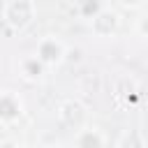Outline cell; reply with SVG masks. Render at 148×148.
I'll list each match as a JSON object with an SVG mask.
<instances>
[{
  "instance_id": "obj_1",
  "label": "cell",
  "mask_w": 148,
  "mask_h": 148,
  "mask_svg": "<svg viewBox=\"0 0 148 148\" xmlns=\"http://www.w3.org/2000/svg\"><path fill=\"white\" fill-rule=\"evenodd\" d=\"M35 18H37L35 0H7L2 5V23L14 32L28 30L35 23Z\"/></svg>"
},
{
  "instance_id": "obj_2",
  "label": "cell",
  "mask_w": 148,
  "mask_h": 148,
  "mask_svg": "<svg viewBox=\"0 0 148 148\" xmlns=\"http://www.w3.org/2000/svg\"><path fill=\"white\" fill-rule=\"evenodd\" d=\"M88 116H90V109L83 99L79 97H67L58 104L56 109V118L58 123L65 127V130H72V134L76 130H81L83 125H88Z\"/></svg>"
},
{
  "instance_id": "obj_3",
  "label": "cell",
  "mask_w": 148,
  "mask_h": 148,
  "mask_svg": "<svg viewBox=\"0 0 148 148\" xmlns=\"http://www.w3.org/2000/svg\"><path fill=\"white\" fill-rule=\"evenodd\" d=\"M32 53L46 65V69H53V67H60L65 62V58H67V44L58 35H44V37L37 39Z\"/></svg>"
},
{
  "instance_id": "obj_4",
  "label": "cell",
  "mask_w": 148,
  "mask_h": 148,
  "mask_svg": "<svg viewBox=\"0 0 148 148\" xmlns=\"http://www.w3.org/2000/svg\"><path fill=\"white\" fill-rule=\"evenodd\" d=\"M88 25H90V32H92L97 39H109V37H113V35L118 32V28H120V16H118L116 9L102 7V9L88 21Z\"/></svg>"
},
{
  "instance_id": "obj_5",
  "label": "cell",
  "mask_w": 148,
  "mask_h": 148,
  "mask_svg": "<svg viewBox=\"0 0 148 148\" xmlns=\"http://www.w3.org/2000/svg\"><path fill=\"white\" fill-rule=\"evenodd\" d=\"M25 102L16 90H0V125H14L23 118Z\"/></svg>"
},
{
  "instance_id": "obj_6",
  "label": "cell",
  "mask_w": 148,
  "mask_h": 148,
  "mask_svg": "<svg viewBox=\"0 0 148 148\" xmlns=\"http://www.w3.org/2000/svg\"><path fill=\"white\" fill-rule=\"evenodd\" d=\"M16 72H18V76H21L23 81H28V83H42V81L46 79V74H49L46 65H44L35 53L21 56V58L16 60Z\"/></svg>"
},
{
  "instance_id": "obj_7",
  "label": "cell",
  "mask_w": 148,
  "mask_h": 148,
  "mask_svg": "<svg viewBox=\"0 0 148 148\" xmlns=\"http://www.w3.org/2000/svg\"><path fill=\"white\" fill-rule=\"evenodd\" d=\"M72 148H106V134L97 127V125H83L81 130H76L72 134Z\"/></svg>"
},
{
  "instance_id": "obj_8",
  "label": "cell",
  "mask_w": 148,
  "mask_h": 148,
  "mask_svg": "<svg viewBox=\"0 0 148 148\" xmlns=\"http://www.w3.org/2000/svg\"><path fill=\"white\" fill-rule=\"evenodd\" d=\"M116 148H146V139H143L141 130L130 127V130L120 132V136L116 141Z\"/></svg>"
},
{
  "instance_id": "obj_9",
  "label": "cell",
  "mask_w": 148,
  "mask_h": 148,
  "mask_svg": "<svg viewBox=\"0 0 148 148\" xmlns=\"http://www.w3.org/2000/svg\"><path fill=\"white\" fill-rule=\"evenodd\" d=\"M102 7H106L102 0H81V2H79V16L86 18V21H90Z\"/></svg>"
},
{
  "instance_id": "obj_10",
  "label": "cell",
  "mask_w": 148,
  "mask_h": 148,
  "mask_svg": "<svg viewBox=\"0 0 148 148\" xmlns=\"http://www.w3.org/2000/svg\"><path fill=\"white\" fill-rule=\"evenodd\" d=\"M134 32H136L139 37L148 39V14H143V16L136 18V23H134Z\"/></svg>"
},
{
  "instance_id": "obj_11",
  "label": "cell",
  "mask_w": 148,
  "mask_h": 148,
  "mask_svg": "<svg viewBox=\"0 0 148 148\" xmlns=\"http://www.w3.org/2000/svg\"><path fill=\"white\" fill-rule=\"evenodd\" d=\"M123 7H127V9H136V7H141L143 5V0H118Z\"/></svg>"
},
{
  "instance_id": "obj_12",
  "label": "cell",
  "mask_w": 148,
  "mask_h": 148,
  "mask_svg": "<svg viewBox=\"0 0 148 148\" xmlns=\"http://www.w3.org/2000/svg\"><path fill=\"white\" fill-rule=\"evenodd\" d=\"M0 148H21V146H16L14 141H5V143H0Z\"/></svg>"
},
{
  "instance_id": "obj_13",
  "label": "cell",
  "mask_w": 148,
  "mask_h": 148,
  "mask_svg": "<svg viewBox=\"0 0 148 148\" xmlns=\"http://www.w3.org/2000/svg\"><path fill=\"white\" fill-rule=\"evenodd\" d=\"M49 148H72V146H67V143H53V146H49Z\"/></svg>"
},
{
  "instance_id": "obj_14",
  "label": "cell",
  "mask_w": 148,
  "mask_h": 148,
  "mask_svg": "<svg viewBox=\"0 0 148 148\" xmlns=\"http://www.w3.org/2000/svg\"><path fill=\"white\" fill-rule=\"evenodd\" d=\"M21 148H35V146H21Z\"/></svg>"
},
{
  "instance_id": "obj_15",
  "label": "cell",
  "mask_w": 148,
  "mask_h": 148,
  "mask_svg": "<svg viewBox=\"0 0 148 148\" xmlns=\"http://www.w3.org/2000/svg\"><path fill=\"white\" fill-rule=\"evenodd\" d=\"M143 2H148V0H143Z\"/></svg>"
}]
</instances>
